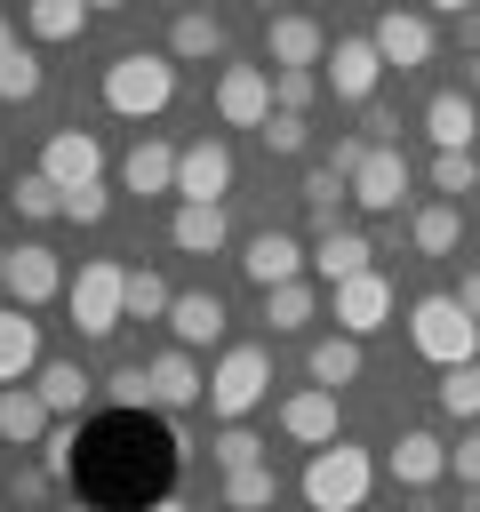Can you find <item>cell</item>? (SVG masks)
<instances>
[{"mask_svg": "<svg viewBox=\"0 0 480 512\" xmlns=\"http://www.w3.org/2000/svg\"><path fill=\"white\" fill-rule=\"evenodd\" d=\"M104 104H112L120 120L168 112V104H176V56H168V48H128V56H112V64H104Z\"/></svg>", "mask_w": 480, "mask_h": 512, "instance_id": "1", "label": "cell"}, {"mask_svg": "<svg viewBox=\"0 0 480 512\" xmlns=\"http://www.w3.org/2000/svg\"><path fill=\"white\" fill-rule=\"evenodd\" d=\"M296 488H304L312 512H360L368 488H376V456L352 448V440H328V448H312V464H304Z\"/></svg>", "mask_w": 480, "mask_h": 512, "instance_id": "2", "label": "cell"}, {"mask_svg": "<svg viewBox=\"0 0 480 512\" xmlns=\"http://www.w3.org/2000/svg\"><path fill=\"white\" fill-rule=\"evenodd\" d=\"M408 344H416L432 368H464V360H480V320H472L456 296H416V304H408Z\"/></svg>", "mask_w": 480, "mask_h": 512, "instance_id": "3", "label": "cell"}, {"mask_svg": "<svg viewBox=\"0 0 480 512\" xmlns=\"http://www.w3.org/2000/svg\"><path fill=\"white\" fill-rule=\"evenodd\" d=\"M264 392H272V352H264V344H232V352L208 368V416H224V424H240Z\"/></svg>", "mask_w": 480, "mask_h": 512, "instance_id": "4", "label": "cell"}, {"mask_svg": "<svg viewBox=\"0 0 480 512\" xmlns=\"http://www.w3.org/2000/svg\"><path fill=\"white\" fill-rule=\"evenodd\" d=\"M64 296H72V328L80 336H112L128 320V264H80V280Z\"/></svg>", "mask_w": 480, "mask_h": 512, "instance_id": "5", "label": "cell"}, {"mask_svg": "<svg viewBox=\"0 0 480 512\" xmlns=\"http://www.w3.org/2000/svg\"><path fill=\"white\" fill-rule=\"evenodd\" d=\"M368 40H376L384 72H424V64H432V48H440L432 16H416V8H384V16L368 24Z\"/></svg>", "mask_w": 480, "mask_h": 512, "instance_id": "6", "label": "cell"}, {"mask_svg": "<svg viewBox=\"0 0 480 512\" xmlns=\"http://www.w3.org/2000/svg\"><path fill=\"white\" fill-rule=\"evenodd\" d=\"M216 120L224 128H264L272 120V64H224L216 72Z\"/></svg>", "mask_w": 480, "mask_h": 512, "instance_id": "7", "label": "cell"}, {"mask_svg": "<svg viewBox=\"0 0 480 512\" xmlns=\"http://www.w3.org/2000/svg\"><path fill=\"white\" fill-rule=\"evenodd\" d=\"M328 304H336V328H344V336H376V328L392 320V304H400V296H392V280L368 264V272L336 280V288H328Z\"/></svg>", "mask_w": 480, "mask_h": 512, "instance_id": "8", "label": "cell"}, {"mask_svg": "<svg viewBox=\"0 0 480 512\" xmlns=\"http://www.w3.org/2000/svg\"><path fill=\"white\" fill-rule=\"evenodd\" d=\"M320 64H328L320 80H328V88H336L344 104H376V80H384V56H376V40H368V32H344V40H336V48L320 56Z\"/></svg>", "mask_w": 480, "mask_h": 512, "instance_id": "9", "label": "cell"}, {"mask_svg": "<svg viewBox=\"0 0 480 512\" xmlns=\"http://www.w3.org/2000/svg\"><path fill=\"white\" fill-rule=\"evenodd\" d=\"M72 280H64V256L48 248V240H16L8 248V296L24 304V312H40L48 296H64Z\"/></svg>", "mask_w": 480, "mask_h": 512, "instance_id": "10", "label": "cell"}, {"mask_svg": "<svg viewBox=\"0 0 480 512\" xmlns=\"http://www.w3.org/2000/svg\"><path fill=\"white\" fill-rule=\"evenodd\" d=\"M40 176H48L56 192H72V184H96V176H104V144H96L88 128H56V136L40 144Z\"/></svg>", "mask_w": 480, "mask_h": 512, "instance_id": "11", "label": "cell"}, {"mask_svg": "<svg viewBox=\"0 0 480 512\" xmlns=\"http://www.w3.org/2000/svg\"><path fill=\"white\" fill-rule=\"evenodd\" d=\"M232 192V144L224 136H200L176 152V200H224Z\"/></svg>", "mask_w": 480, "mask_h": 512, "instance_id": "12", "label": "cell"}, {"mask_svg": "<svg viewBox=\"0 0 480 512\" xmlns=\"http://www.w3.org/2000/svg\"><path fill=\"white\" fill-rule=\"evenodd\" d=\"M280 432H288L296 448H328V440H344L336 392H328V384H304V392H288V400H280Z\"/></svg>", "mask_w": 480, "mask_h": 512, "instance_id": "13", "label": "cell"}, {"mask_svg": "<svg viewBox=\"0 0 480 512\" xmlns=\"http://www.w3.org/2000/svg\"><path fill=\"white\" fill-rule=\"evenodd\" d=\"M304 264H312V248H296V232H280V224H264L248 248H240V272L256 280V288H280V280H304Z\"/></svg>", "mask_w": 480, "mask_h": 512, "instance_id": "14", "label": "cell"}, {"mask_svg": "<svg viewBox=\"0 0 480 512\" xmlns=\"http://www.w3.org/2000/svg\"><path fill=\"white\" fill-rule=\"evenodd\" d=\"M384 472H392L400 488H432V480H448V440L424 432V424H408V432L384 448Z\"/></svg>", "mask_w": 480, "mask_h": 512, "instance_id": "15", "label": "cell"}, {"mask_svg": "<svg viewBox=\"0 0 480 512\" xmlns=\"http://www.w3.org/2000/svg\"><path fill=\"white\" fill-rule=\"evenodd\" d=\"M144 376H152V400H160L168 416H184L192 400H208V376H200V360H192L184 344H168V352H152V360H144Z\"/></svg>", "mask_w": 480, "mask_h": 512, "instance_id": "16", "label": "cell"}, {"mask_svg": "<svg viewBox=\"0 0 480 512\" xmlns=\"http://www.w3.org/2000/svg\"><path fill=\"white\" fill-rule=\"evenodd\" d=\"M320 56H328V32H320L312 16H272V24H264V64H272V72H296V64L312 72Z\"/></svg>", "mask_w": 480, "mask_h": 512, "instance_id": "17", "label": "cell"}, {"mask_svg": "<svg viewBox=\"0 0 480 512\" xmlns=\"http://www.w3.org/2000/svg\"><path fill=\"white\" fill-rule=\"evenodd\" d=\"M400 192H408V160H400V144H368V160L352 168V200L360 208H400Z\"/></svg>", "mask_w": 480, "mask_h": 512, "instance_id": "18", "label": "cell"}, {"mask_svg": "<svg viewBox=\"0 0 480 512\" xmlns=\"http://www.w3.org/2000/svg\"><path fill=\"white\" fill-rule=\"evenodd\" d=\"M424 136H432V152H472V136H480V104H472L464 88H440V96L424 104Z\"/></svg>", "mask_w": 480, "mask_h": 512, "instance_id": "19", "label": "cell"}, {"mask_svg": "<svg viewBox=\"0 0 480 512\" xmlns=\"http://www.w3.org/2000/svg\"><path fill=\"white\" fill-rule=\"evenodd\" d=\"M168 240H176L184 256H216V248L232 240V224H224V200H176V216H168Z\"/></svg>", "mask_w": 480, "mask_h": 512, "instance_id": "20", "label": "cell"}, {"mask_svg": "<svg viewBox=\"0 0 480 512\" xmlns=\"http://www.w3.org/2000/svg\"><path fill=\"white\" fill-rule=\"evenodd\" d=\"M48 432H56L48 400H40L32 384H0V440H8V448H40Z\"/></svg>", "mask_w": 480, "mask_h": 512, "instance_id": "21", "label": "cell"}, {"mask_svg": "<svg viewBox=\"0 0 480 512\" xmlns=\"http://www.w3.org/2000/svg\"><path fill=\"white\" fill-rule=\"evenodd\" d=\"M32 392L48 400V416H80V408L96 400V376H88L80 360H40V368H32Z\"/></svg>", "mask_w": 480, "mask_h": 512, "instance_id": "22", "label": "cell"}, {"mask_svg": "<svg viewBox=\"0 0 480 512\" xmlns=\"http://www.w3.org/2000/svg\"><path fill=\"white\" fill-rule=\"evenodd\" d=\"M120 184H128L136 200L176 192V152H168V144H152V136H136V144H128V160H120Z\"/></svg>", "mask_w": 480, "mask_h": 512, "instance_id": "23", "label": "cell"}, {"mask_svg": "<svg viewBox=\"0 0 480 512\" xmlns=\"http://www.w3.org/2000/svg\"><path fill=\"white\" fill-rule=\"evenodd\" d=\"M376 264V248H368V232H352V224H336V232H320L312 240V272L336 288V280H352V272H368Z\"/></svg>", "mask_w": 480, "mask_h": 512, "instance_id": "24", "label": "cell"}, {"mask_svg": "<svg viewBox=\"0 0 480 512\" xmlns=\"http://www.w3.org/2000/svg\"><path fill=\"white\" fill-rule=\"evenodd\" d=\"M168 328H176L184 352H192V344H216V336H224V296H216V288H184V296L168 304Z\"/></svg>", "mask_w": 480, "mask_h": 512, "instance_id": "25", "label": "cell"}, {"mask_svg": "<svg viewBox=\"0 0 480 512\" xmlns=\"http://www.w3.org/2000/svg\"><path fill=\"white\" fill-rule=\"evenodd\" d=\"M32 368H40V320L24 304H8L0 312V384H24Z\"/></svg>", "mask_w": 480, "mask_h": 512, "instance_id": "26", "label": "cell"}, {"mask_svg": "<svg viewBox=\"0 0 480 512\" xmlns=\"http://www.w3.org/2000/svg\"><path fill=\"white\" fill-rule=\"evenodd\" d=\"M168 56H176V64H208V56H224V24H216L208 8H176V24H168Z\"/></svg>", "mask_w": 480, "mask_h": 512, "instance_id": "27", "label": "cell"}, {"mask_svg": "<svg viewBox=\"0 0 480 512\" xmlns=\"http://www.w3.org/2000/svg\"><path fill=\"white\" fill-rule=\"evenodd\" d=\"M408 240H416V256H456V248H464V208H456V200H432V208H416Z\"/></svg>", "mask_w": 480, "mask_h": 512, "instance_id": "28", "label": "cell"}, {"mask_svg": "<svg viewBox=\"0 0 480 512\" xmlns=\"http://www.w3.org/2000/svg\"><path fill=\"white\" fill-rule=\"evenodd\" d=\"M304 376H312V384H328V392H344V384L360 376V336H344V328H336V336H320V344L304 352Z\"/></svg>", "mask_w": 480, "mask_h": 512, "instance_id": "29", "label": "cell"}, {"mask_svg": "<svg viewBox=\"0 0 480 512\" xmlns=\"http://www.w3.org/2000/svg\"><path fill=\"white\" fill-rule=\"evenodd\" d=\"M312 312H320L312 280H280V288H264V320H272V336H296V328H312Z\"/></svg>", "mask_w": 480, "mask_h": 512, "instance_id": "30", "label": "cell"}, {"mask_svg": "<svg viewBox=\"0 0 480 512\" xmlns=\"http://www.w3.org/2000/svg\"><path fill=\"white\" fill-rule=\"evenodd\" d=\"M264 504H280V472H272V456L224 472V512H264Z\"/></svg>", "mask_w": 480, "mask_h": 512, "instance_id": "31", "label": "cell"}, {"mask_svg": "<svg viewBox=\"0 0 480 512\" xmlns=\"http://www.w3.org/2000/svg\"><path fill=\"white\" fill-rule=\"evenodd\" d=\"M88 0H24V24H32V40H80L88 32Z\"/></svg>", "mask_w": 480, "mask_h": 512, "instance_id": "32", "label": "cell"}, {"mask_svg": "<svg viewBox=\"0 0 480 512\" xmlns=\"http://www.w3.org/2000/svg\"><path fill=\"white\" fill-rule=\"evenodd\" d=\"M440 416L448 424H480V360L440 368Z\"/></svg>", "mask_w": 480, "mask_h": 512, "instance_id": "33", "label": "cell"}, {"mask_svg": "<svg viewBox=\"0 0 480 512\" xmlns=\"http://www.w3.org/2000/svg\"><path fill=\"white\" fill-rule=\"evenodd\" d=\"M168 304H176V288L152 264H128V320H168Z\"/></svg>", "mask_w": 480, "mask_h": 512, "instance_id": "34", "label": "cell"}, {"mask_svg": "<svg viewBox=\"0 0 480 512\" xmlns=\"http://www.w3.org/2000/svg\"><path fill=\"white\" fill-rule=\"evenodd\" d=\"M208 456H216V472H240V464H264V456H272V440H264V432H248V424H224V432L208 440Z\"/></svg>", "mask_w": 480, "mask_h": 512, "instance_id": "35", "label": "cell"}, {"mask_svg": "<svg viewBox=\"0 0 480 512\" xmlns=\"http://www.w3.org/2000/svg\"><path fill=\"white\" fill-rule=\"evenodd\" d=\"M8 200H16V216H32V224H48V216H64V192L40 176V168H24L16 184H8Z\"/></svg>", "mask_w": 480, "mask_h": 512, "instance_id": "36", "label": "cell"}, {"mask_svg": "<svg viewBox=\"0 0 480 512\" xmlns=\"http://www.w3.org/2000/svg\"><path fill=\"white\" fill-rule=\"evenodd\" d=\"M40 80H48V72H40V56H32V48H8V56H0V104H32V96H40Z\"/></svg>", "mask_w": 480, "mask_h": 512, "instance_id": "37", "label": "cell"}, {"mask_svg": "<svg viewBox=\"0 0 480 512\" xmlns=\"http://www.w3.org/2000/svg\"><path fill=\"white\" fill-rule=\"evenodd\" d=\"M432 192H440V200L480 192V160H472V152H432Z\"/></svg>", "mask_w": 480, "mask_h": 512, "instance_id": "38", "label": "cell"}, {"mask_svg": "<svg viewBox=\"0 0 480 512\" xmlns=\"http://www.w3.org/2000/svg\"><path fill=\"white\" fill-rule=\"evenodd\" d=\"M104 400H112V408H160V400H152V376H144V360L112 368V376H104Z\"/></svg>", "mask_w": 480, "mask_h": 512, "instance_id": "39", "label": "cell"}, {"mask_svg": "<svg viewBox=\"0 0 480 512\" xmlns=\"http://www.w3.org/2000/svg\"><path fill=\"white\" fill-rule=\"evenodd\" d=\"M320 88H328V80H320V72H304V64H296V72H272V112H304Z\"/></svg>", "mask_w": 480, "mask_h": 512, "instance_id": "40", "label": "cell"}, {"mask_svg": "<svg viewBox=\"0 0 480 512\" xmlns=\"http://www.w3.org/2000/svg\"><path fill=\"white\" fill-rule=\"evenodd\" d=\"M256 136H264V152H304V144H312V128H304V112H272V120H264Z\"/></svg>", "mask_w": 480, "mask_h": 512, "instance_id": "41", "label": "cell"}, {"mask_svg": "<svg viewBox=\"0 0 480 512\" xmlns=\"http://www.w3.org/2000/svg\"><path fill=\"white\" fill-rule=\"evenodd\" d=\"M104 208H112L104 176H96V184H72V192H64V224H104Z\"/></svg>", "mask_w": 480, "mask_h": 512, "instance_id": "42", "label": "cell"}, {"mask_svg": "<svg viewBox=\"0 0 480 512\" xmlns=\"http://www.w3.org/2000/svg\"><path fill=\"white\" fill-rule=\"evenodd\" d=\"M448 472H456L464 488H480V424H464V440L448 448Z\"/></svg>", "mask_w": 480, "mask_h": 512, "instance_id": "43", "label": "cell"}, {"mask_svg": "<svg viewBox=\"0 0 480 512\" xmlns=\"http://www.w3.org/2000/svg\"><path fill=\"white\" fill-rule=\"evenodd\" d=\"M360 136H368V144H392V136H400V112H384V104H368V120H360Z\"/></svg>", "mask_w": 480, "mask_h": 512, "instance_id": "44", "label": "cell"}, {"mask_svg": "<svg viewBox=\"0 0 480 512\" xmlns=\"http://www.w3.org/2000/svg\"><path fill=\"white\" fill-rule=\"evenodd\" d=\"M48 480H56L48 464H24V472H16V504H40V496H48Z\"/></svg>", "mask_w": 480, "mask_h": 512, "instance_id": "45", "label": "cell"}, {"mask_svg": "<svg viewBox=\"0 0 480 512\" xmlns=\"http://www.w3.org/2000/svg\"><path fill=\"white\" fill-rule=\"evenodd\" d=\"M360 160H368V136H336V152H328V168H344V176H352Z\"/></svg>", "mask_w": 480, "mask_h": 512, "instance_id": "46", "label": "cell"}, {"mask_svg": "<svg viewBox=\"0 0 480 512\" xmlns=\"http://www.w3.org/2000/svg\"><path fill=\"white\" fill-rule=\"evenodd\" d=\"M40 464H48V472H64V464H72V440H64V432H48V440H40Z\"/></svg>", "mask_w": 480, "mask_h": 512, "instance_id": "47", "label": "cell"}, {"mask_svg": "<svg viewBox=\"0 0 480 512\" xmlns=\"http://www.w3.org/2000/svg\"><path fill=\"white\" fill-rule=\"evenodd\" d=\"M448 296H456V304H464V312H472V320H480V272H464V280H456V288H448Z\"/></svg>", "mask_w": 480, "mask_h": 512, "instance_id": "48", "label": "cell"}, {"mask_svg": "<svg viewBox=\"0 0 480 512\" xmlns=\"http://www.w3.org/2000/svg\"><path fill=\"white\" fill-rule=\"evenodd\" d=\"M424 8H440V16H464V8H472V0H424Z\"/></svg>", "mask_w": 480, "mask_h": 512, "instance_id": "49", "label": "cell"}, {"mask_svg": "<svg viewBox=\"0 0 480 512\" xmlns=\"http://www.w3.org/2000/svg\"><path fill=\"white\" fill-rule=\"evenodd\" d=\"M144 512H192V504H184V496H160V504H144Z\"/></svg>", "mask_w": 480, "mask_h": 512, "instance_id": "50", "label": "cell"}, {"mask_svg": "<svg viewBox=\"0 0 480 512\" xmlns=\"http://www.w3.org/2000/svg\"><path fill=\"white\" fill-rule=\"evenodd\" d=\"M8 48H16V32H8V16H0V56H8Z\"/></svg>", "mask_w": 480, "mask_h": 512, "instance_id": "51", "label": "cell"}, {"mask_svg": "<svg viewBox=\"0 0 480 512\" xmlns=\"http://www.w3.org/2000/svg\"><path fill=\"white\" fill-rule=\"evenodd\" d=\"M88 8H128V0H88Z\"/></svg>", "mask_w": 480, "mask_h": 512, "instance_id": "52", "label": "cell"}, {"mask_svg": "<svg viewBox=\"0 0 480 512\" xmlns=\"http://www.w3.org/2000/svg\"><path fill=\"white\" fill-rule=\"evenodd\" d=\"M0 288H8V248H0Z\"/></svg>", "mask_w": 480, "mask_h": 512, "instance_id": "53", "label": "cell"}, {"mask_svg": "<svg viewBox=\"0 0 480 512\" xmlns=\"http://www.w3.org/2000/svg\"><path fill=\"white\" fill-rule=\"evenodd\" d=\"M160 8H192V0H160Z\"/></svg>", "mask_w": 480, "mask_h": 512, "instance_id": "54", "label": "cell"}, {"mask_svg": "<svg viewBox=\"0 0 480 512\" xmlns=\"http://www.w3.org/2000/svg\"><path fill=\"white\" fill-rule=\"evenodd\" d=\"M72 512H80V504H72Z\"/></svg>", "mask_w": 480, "mask_h": 512, "instance_id": "55", "label": "cell"}]
</instances>
